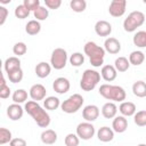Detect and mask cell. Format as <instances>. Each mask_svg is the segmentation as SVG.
<instances>
[{
    "label": "cell",
    "mask_w": 146,
    "mask_h": 146,
    "mask_svg": "<svg viewBox=\"0 0 146 146\" xmlns=\"http://www.w3.org/2000/svg\"><path fill=\"white\" fill-rule=\"evenodd\" d=\"M24 110L40 128H47L50 124V115L38 102L27 100L24 105Z\"/></svg>",
    "instance_id": "6da1fadb"
},
{
    "label": "cell",
    "mask_w": 146,
    "mask_h": 146,
    "mask_svg": "<svg viewBox=\"0 0 146 146\" xmlns=\"http://www.w3.org/2000/svg\"><path fill=\"white\" fill-rule=\"evenodd\" d=\"M84 55L88 56L89 62L91 66L94 67H100L104 64V58H105V49L100 46H98L94 41H88L84 47H83Z\"/></svg>",
    "instance_id": "7a4b0ae2"
},
{
    "label": "cell",
    "mask_w": 146,
    "mask_h": 146,
    "mask_svg": "<svg viewBox=\"0 0 146 146\" xmlns=\"http://www.w3.org/2000/svg\"><path fill=\"white\" fill-rule=\"evenodd\" d=\"M98 92L102 97H104L107 100H112L113 103L114 102L122 103L127 97V92L121 86H113V84H108V83L102 84L99 87Z\"/></svg>",
    "instance_id": "3957f363"
},
{
    "label": "cell",
    "mask_w": 146,
    "mask_h": 146,
    "mask_svg": "<svg viewBox=\"0 0 146 146\" xmlns=\"http://www.w3.org/2000/svg\"><path fill=\"white\" fill-rule=\"evenodd\" d=\"M100 81V73L96 70L88 68L82 73V78L80 80V88L83 91L94 90Z\"/></svg>",
    "instance_id": "277c9868"
},
{
    "label": "cell",
    "mask_w": 146,
    "mask_h": 146,
    "mask_svg": "<svg viewBox=\"0 0 146 146\" xmlns=\"http://www.w3.org/2000/svg\"><path fill=\"white\" fill-rule=\"evenodd\" d=\"M145 15L139 10L131 11L128 17L123 21V29L125 32H135L145 23Z\"/></svg>",
    "instance_id": "5b68a950"
},
{
    "label": "cell",
    "mask_w": 146,
    "mask_h": 146,
    "mask_svg": "<svg viewBox=\"0 0 146 146\" xmlns=\"http://www.w3.org/2000/svg\"><path fill=\"white\" fill-rule=\"evenodd\" d=\"M83 103H84V99L80 94H73L60 104V108L64 113L73 114V113H76L82 107Z\"/></svg>",
    "instance_id": "8992f818"
},
{
    "label": "cell",
    "mask_w": 146,
    "mask_h": 146,
    "mask_svg": "<svg viewBox=\"0 0 146 146\" xmlns=\"http://www.w3.org/2000/svg\"><path fill=\"white\" fill-rule=\"evenodd\" d=\"M68 60L67 52L64 48H55L50 56V65L55 70H63Z\"/></svg>",
    "instance_id": "52a82bcc"
},
{
    "label": "cell",
    "mask_w": 146,
    "mask_h": 146,
    "mask_svg": "<svg viewBox=\"0 0 146 146\" xmlns=\"http://www.w3.org/2000/svg\"><path fill=\"white\" fill-rule=\"evenodd\" d=\"M78 137L82 140H90L95 133H96V130H95V127L91 122H81L78 124L76 127V132Z\"/></svg>",
    "instance_id": "ba28073f"
},
{
    "label": "cell",
    "mask_w": 146,
    "mask_h": 146,
    "mask_svg": "<svg viewBox=\"0 0 146 146\" xmlns=\"http://www.w3.org/2000/svg\"><path fill=\"white\" fill-rule=\"evenodd\" d=\"M127 9L125 0H113L108 6V13L113 17H121L124 15Z\"/></svg>",
    "instance_id": "9c48e42d"
},
{
    "label": "cell",
    "mask_w": 146,
    "mask_h": 146,
    "mask_svg": "<svg viewBox=\"0 0 146 146\" xmlns=\"http://www.w3.org/2000/svg\"><path fill=\"white\" fill-rule=\"evenodd\" d=\"M29 95L31 97L32 100L34 102H39V100H44L46 99V95H47V90L46 87L41 83H35L33 84L30 90H29Z\"/></svg>",
    "instance_id": "30bf717a"
},
{
    "label": "cell",
    "mask_w": 146,
    "mask_h": 146,
    "mask_svg": "<svg viewBox=\"0 0 146 146\" xmlns=\"http://www.w3.org/2000/svg\"><path fill=\"white\" fill-rule=\"evenodd\" d=\"M99 107L97 105H87L84 106V108L82 110V116L87 122H94L98 119L99 116Z\"/></svg>",
    "instance_id": "8fae6325"
},
{
    "label": "cell",
    "mask_w": 146,
    "mask_h": 146,
    "mask_svg": "<svg viewBox=\"0 0 146 146\" xmlns=\"http://www.w3.org/2000/svg\"><path fill=\"white\" fill-rule=\"evenodd\" d=\"M71 88V83L68 81V79L64 78V76H59L57 79H55V81L52 82V89L59 94V95H64L66 94Z\"/></svg>",
    "instance_id": "7c38bea8"
},
{
    "label": "cell",
    "mask_w": 146,
    "mask_h": 146,
    "mask_svg": "<svg viewBox=\"0 0 146 146\" xmlns=\"http://www.w3.org/2000/svg\"><path fill=\"white\" fill-rule=\"evenodd\" d=\"M104 49L106 52H110L112 55H116L121 51V42L113 36H110L104 42Z\"/></svg>",
    "instance_id": "4fadbf2b"
},
{
    "label": "cell",
    "mask_w": 146,
    "mask_h": 146,
    "mask_svg": "<svg viewBox=\"0 0 146 146\" xmlns=\"http://www.w3.org/2000/svg\"><path fill=\"white\" fill-rule=\"evenodd\" d=\"M24 108L21 106V104H10L7 107V115L11 121H18L23 117Z\"/></svg>",
    "instance_id": "5bb4252c"
},
{
    "label": "cell",
    "mask_w": 146,
    "mask_h": 146,
    "mask_svg": "<svg viewBox=\"0 0 146 146\" xmlns=\"http://www.w3.org/2000/svg\"><path fill=\"white\" fill-rule=\"evenodd\" d=\"M95 32L99 36H108L112 33V25L110 22L100 19L95 24Z\"/></svg>",
    "instance_id": "9a60e30c"
},
{
    "label": "cell",
    "mask_w": 146,
    "mask_h": 146,
    "mask_svg": "<svg viewBox=\"0 0 146 146\" xmlns=\"http://www.w3.org/2000/svg\"><path fill=\"white\" fill-rule=\"evenodd\" d=\"M112 129L114 132L122 133L128 129V120L123 115H117L113 119L112 122Z\"/></svg>",
    "instance_id": "2e32d148"
},
{
    "label": "cell",
    "mask_w": 146,
    "mask_h": 146,
    "mask_svg": "<svg viewBox=\"0 0 146 146\" xmlns=\"http://www.w3.org/2000/svg\"><path fill=\"white\" fill-rule=\"evenodd\" d=\"M100 75L106 82H112L117 76V71L114 65H104L100 70Z\"/></svg>",
    "instance_id": "e0dca14e"
},
{
    "label": "cell",
    "mask_w": 146,
    "mask_h": 146,
    "mask_svg": "<svg viewBox=\"0 0 146 146\" xmlns=\"http://www.w3.org/2000/svg\"><path fill=\"white\" fill-rule=\"evenodd\" d=\"M117 106L113 102H107L102 107V115L105 119H114L117 114Z\"/></svg>",
    "instance_id": "ac0fdd59"
},
{
    "label": "cell",
    "mask_w": 146,
    "mask_h": 146,
    "mask_svg": "<svg viewBox=\"0 0 146 146\" xmlns=\"http://www.w3.org/2000/svg\"><path fill=\"white\" fill-rule=\"evenodd\" d=\"M97 138L102 143H108V141L113 140V138H114V131H113L112 128L104 125V127H102V128L98 129V131H97Z\"/></svg>",
    "instance_id": "d6986e66"
},
{
    "label": "cell",
    "mask_w": 146,
    "mask_h": 146,
    "mask_svg": "<svg viewBox=\"0 0 146 146\" xmlns=\"http://www.w3.org/2000/svg\"><path fill=\"white\" fill-rule=\"evenodd\" d=\"M119 111L121 115L128 117V116H133L137 112V107L132 102H122L119 106Z\"/></svg>",
    "instance_id": "ffe728a7"
},
{
    "label": "cell",
    "mask_w": 146,
    "mask_h": 146,
    "mask_svg": "<svg viewBox=\"0 0 146 146\" xmlns=\"http://www.w3.org/2000/svg\"><path fill=\"white\" fill-rule=\"evenodd\" d=\"M57 138H58L57 132L55 130H52V129H46L40 135L41 141L43 144H46V145H52V144H55L57 141Z\"/></svg>",
    "instance_id": "44dd1931"
},
{
    "label": "cell",
    "mask_w": 146,
    "mask_h": 146,
    "mask_svg": "<svg viewBox=\"0 0 146 146\" xmlns=\"http://www.w3.org/2000/svg\"><path fill=\"white\" fill-rule=\"evenodd\" d=\"M3 68H5V72L7 74L17 70V68H21V59L16 56L8 57L3 63Z\"/></svg>",
    "instance_id": "7402d4cb"
},
{
    "label": "cell",
    "mask_w": 146,
    "mask_h": 146,
    "mask_svg": "<svg viewBox=\"0 0 146 146\" xmlns=\"http://www.w3.org/2000/svg\"><path fill=\"white\" fill-rule=\"evenodd\" d=\"M34 72L36 74L38 78L40 79H44L47 78L50 72H51V65L48 64L47 62H40L39 64H36L35 68H34Z\"/></svg>",
    "instance_id": "603a6c76"
},
{
    "label": "cell",
    "mask_w": 146,
    "mask_h": 146,
    "mask_svg": "<svg viewBox=\"0 0 146 146\" xmlns=\"http://www.w3.org/2000/svg\"><path fill=\"white\" fill-rule=\"evenodd\" d=\"M132 94L139 98L146 97V82L141 81V80L136 81L132 84Z\"/></svg>",
    "instance_id": "cb8c5ba5"
},
{
    "label": "cell",
    "mask_w": 146,
    "mask_h": 146,
    "mask_svg": "<svg viewBox=\"0 0 146 146\" xmlns=\"http://www.w3.org/2000/svg\"><path fill=\"white\" fill-rule=\"evenodd\" d=\"M145 60V54L141 50H135L129 55V62L130 65H135V66H139L144 63Z\"/></svg>",
    "instance_id": "d4e9b609"
},
{
    "label": "cell",
    "mask_w": 146,
    "mask_h": 146,
    "mask_svg": "<svg viewBox=\"0 0 146 146\" xmlns=\"http://www.w3.org/2000/svg\"><path fill=\"white\" fill-rule=\"evenodd\" d=\"M114 67L116 68L117 72H121V73L127 72V71L129 70V67H130V62H129V59H128L127 57L120 56V57H117V58L115 59V62H114Z\"/></svg>",
    "instance_id": "484cf974"
},
{
    "label": "cell",
    "mask_w": 146,
    "mask_h": 146,
    "mask_svg": "<svg viewBox=\"0 0 146 146\" xmlns=\"http://www.w3.org/2000/svg\"><path fill=\"white\" fill-rule=\"evenodd\" d=\"M60 100L58 97H55V96H49V97H46V99L43 100V106L46 110L48 111H55L57 110L58 107H60Z\"/></svg>",
    "instance_id": "4316f807"
},
{
    "label": "cell",
    "mask_w": 146,
    "mask_h": 146,
    "mask_svg": "<svg viewBox=\"0 0 146 146\" xmlns=\"http://www.w3.org/2000/svg\"><path fill=\"white\" fill-rule=\"evenodd\" d=\"M40 31H41V24H40V22L36 21V19L29 21L27 24L25 25V32H26L29 35H36Z\"/></svg>",
    "instance_id": "83f0119b"
},
{
    "label": "cell",
    "mask_w": 146,
    "mask_h": 146,
    "mask_svg": "<svg viewBox=\"0 0 146 146\" xmlns=\"http://www.w3.org/2000/svg\"><path fill=\"white\" fill-rule=\"evenodd\" d=\"M13 102L15 104H23L27 100V91L25 89H16L11 95Z\"/></svg>",
    "instance_id": "f1b7e54d"
},
{
    "label": "cell",
    "mask_w": 146,
    "mask_h": 146,
    "mask_svg": "<svg viewBox=\"0 0 146 146\" xmlns=\"http://www.w3.org/2000/svg\"><path fill=\"white\" fill-rule=\"evenodd\" d=\"M132 42L138 48H146V31H138L132 38Z\"/></svg>",
    "instance_id": "f546056e"
},
{
    "label": "cell",
    "mask_w": 146,
    "mask_h": 146,
    "mask_svg": "<svg viewBox=\"0 0 146 146\" xmlns=\"http://www.w3.org/2000/svg\"><path fill=\"white\" fill-rule=\"evenodd\" d=\"M68 60H70V64L73 67H80L84 63V55H82V52H79V51L73 52L70 56Z\"/></svg>",
    "instance_id": "4dcf8cb0"
},
{
    "label": "cell",
    "mask_w": 146,
    "mask_h": 146,
    "mask_svg": "<svg viewBox=\"0 0 146 146\" xmlns=\"http://www.w3.org/2000/svg\"><path fill=\"white\" fill-rule=\"evenodd\" d=\"M70 7L75 13H82L87 8V2H86V0H71Z\"/></svg>",
    "instance_id": "1f68e13d"
},
{
    "label": "cell",
    "mask_w": 146,
    "mask_h": 146,
    "mask_svg": "<svg viewBox=\"0 0 146 146\" xmlns=\"http://www.w3.org/2000/svg\"><path fill=\"white\" fill-rule=\"evenodd\" d=\"M33 16L36 21H46L49 16V10L47 7H43V6H40L38 9H35L33 11Z\"/></svg>",
    "instance_id": "d6a6232c"
},
{
    "label": "cell",
    "mask_w": 146,
    "mask_h": 146,
    "mask_svg": "<svg viewBox=\"0 0 146 146\" xmlns=\"http://www.w3.org/2000/svg\"><path fill=\"white\" fill-rule=\"evenodd\" d=\"M7 76H8V80H9L11 83H18V82H21V81L23 80L24 73H23V70H22V67H21V68H17V70H15V71L8 73Z\"/></svg>",
    "instance_id": "836d02e7"
},
{
    "label": "cell",
    "mask_w": 146,
    "mask_h": 146,
    "mask_svg": "<svg viewBox=\"0 0 146 146\" xmlns=\"http://www.w3.org/2000/svg\"><path fill=\"white\" fill-rule=\"evenodd\" d=\"M30 13H31V11H30L23 3L18 5V6L15 8V11H14L15 16H16L18 19H25V18H27V17L30 16Z\"/></svg>",
    "instance_id": "e575fe53"
},
{
    "label": "cell",
    "mask_w": 146,
    "mask_h": 146,
    "mask_svg": "<svg viewBox=\"0 0 146 146\" xmlns=\"http://www.w3.org/2000/svg\"><path fill=\"white\" fill-rule=\"evenodd\" d=\"M133 122L138 127H145L146 125V110L138 111L133 115Z\"/></svg>",
    "instance_id": "d590c367"
},
{
    "label": "cell",
    "mask_w": 146,
    "mask_h": 146,
    "mask_svg": "<svg viewBox=\"0 0 146 146\" xmlns=\"http://www.w3.org/2000/svg\"><path fill=\"white\" fill-rule=\"evenodd\" d=\"M27 51V46L24 43V42H16L13 47V52L16 57H19V56H23L25 55Z\"/></svg>",
    "instance_id": "8d00e7d4"
},
{
    "label": "cell",
    "mask_w": 146,
    "mask_h": 146,
    "mask_svg": "<svg viewBox=\"0 0 146 146\" xmlns=\"http://www.w3.org/2000/svg\"><path fill=\"white\" fill-rule=\"evenodd\" d=\"M9 96H10V88H9V86H7V83H6L5 74H2L1 84H0V98L6 99V98H8Z\"/></svg>",
    "instance_id": "74e56055"
},
{
    "label": "cell",
    "mask_w": 146,
    "mask_h": 146,
    "mask_svg": "<svg viewBox=\"0 0 146 146\" xmlns=\"http://www.w3.org/2000/svg\"><path fill=\"white\" fill-rule=\"evenodd\" d=\"M13 139L11 131L8 130L7 128H0V144L5 145L7 143H10Z\"/></svg>",
    "instance_id": "f35d334b"
},
{
    "label": "cell",
    "mask_w": 146,
    "mask_h": 146,
    "mask_svg": "<svg viewBox=\"0 0 146 146\" xmlns=\"http://www.w3.org/2000/svg\"><path fill=\"white\" fill-rule=\"evenodd\" d=\"M64 143L66 146H79L80 144V138L78 137L76 133H67L65 139H64Z\"/></svg>",
    "instance_id": "ab89813d"
},
{
    "label": "cell",
    "mask_w": 146,
    "mask_h": 146,
    "mask_svg": "<svg viewBox=\"0 0 146 146\" xmlns=\"http://www.w3.org/2000/svg\"><path fill=\"white\" fill-rule=\"evenodd\" d=\"M23 5H24L30 11H34L35 9H38V8L41 6L39 0H24V1H23Z\"/></svg>",
    "instance_id": "60d3db41"
},
{
    "label": "cell",
    "mask_w": 146,
    "mask_h": 146,
    "mask_svg": "<svg viewBox=\"0 0 146 146\" xmlns=\"http://www.w3.org/2000/svg\"><path fill=\"white\" fill-rule=\"evenodd\" d=\"M44 5L48 9H58L62 6L60 0H44Z\"/></svg>",
    "instance_id": "b9f144b4"
},
{
    "label": "cell",
    "mask_w": 146,
    "mask_h": 146,
    "mask_svg": "<svg viewBox=\"0 0 146 146\" xmlns=\"http://www.w3.org/2000/svg\"><path fill=\"white\" fill-rule=\"evenodd\" d=\"M9 146H27V143L24 138L16 137V138L11 139V141L9 143Z\"/></svg>",
    "instance_id": "7bdbcfd3"
},
{
    "label": "cell",
    "mask_w": 146,
    "mask_h": 146,
    "mask_svg": "<svg viewBox=\"0 0 146 146\" xmlns=\"http://www.w3.org/2000/svg\"><path fill=\"white\" fill-rule=\"evenodd\" d=\"M8 17V9L3 6H0V25H3Z\"/></svg>",
    "instance_id": "ee69618b"
},
{
    "label": "cell",
    "mask_w": 146,
    "mask_h": 146,
    "mask_svg": "<svg viewBox=\"0 0 146 146\" xmlns=\"http://www.w3.org/2000/svg\"><path fill=\"white\" fill-rule=\"evenodd\" d=\"M137 146H146V144H138Z\"/></svg>",
    "instance_id": "f6af8a7d"
}]
</instances>
